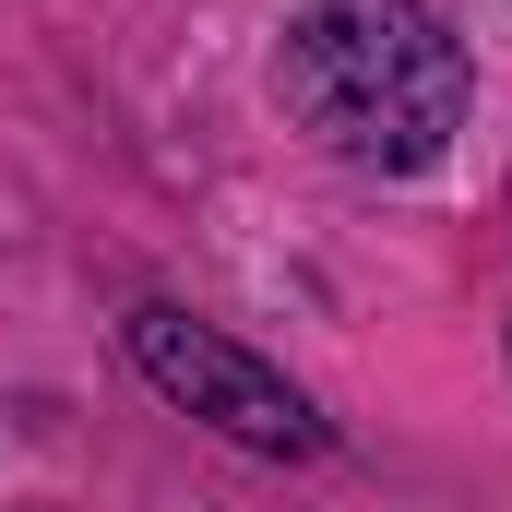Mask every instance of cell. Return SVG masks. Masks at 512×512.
I'll list each match as a JSON object with an SVG mask.
<instances>
[{
    "mask_svg": "<svg viewBox=\"0 0 512 512\" xmlns=\"http://www.w3.org/2000/svg\"><path fill=\"white\" fill-rule=\"evenodd\" d=\"M120 358L143 382L167 393L179 417H203L215 441H239V453H274V465H310L334 429H322V405L286 382L274 358H251L227 322H203V310H179V298H143L120 322Z\"/></svg>",
    "mask_w": 512,
    "mask_h": 512,
    "instance_id": "2",
    "label": "cell"
},
{
    "mask_svg": "<svg viewBox=\"0 0 512 512\" xmlns=\"http://www.w3.org/2000/svg\"><path fill=\"white\" fill-rule=\"evenodd\" d=\"M274 96L334 167L358 179H429L465 131L477 60L429 0H310L274 48Z\"/></svg>",
    "mask_w": 512,
    "mask_h": 512,
    "instance_id": "1",
    "label": "cell"
}]
</instances>
